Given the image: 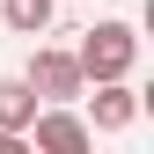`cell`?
Instances as JSON below:
<instances>
[{
  "label": "cell",
  "instance_id": "obj_1",
  "mask_svg": "<svg viewBox=\"0 0 154 154\" xmlns=\"http://www.w3.org/2000/svg\"><path fill=\"white\" fill-rule=\"evenodd\" d=\"M73 66H81V88H118L140 66V29L132 22H88L81 44H73Z\"/></svg>",
  "mask_w": 154,
  "mask_h": 154
},
{
  "label": "cell",
  "instance_id": "obj_6",
  "mask_svg": "<svg viewBox=\"0 0 154 154\" xmlns=\"http://www.w3.org/2000/svg\"><path fill=\"white\" fill-rule=\"evenodd\" d=\"M51 15H59V0H0V29H15V37H44Z\"/></svg>",
  "mask_w": 154,
  "mask_h": 154
},
{
  "label": "cell",
  "instance_id": "obj_5",
  "mask_svg": "<svg viewBox=\"0 0 154 154\" xmlns=\"http://www.w3.org/2000/svg\"><path fill=\"white\" fill-rule=\"evenodd\" d=\"M37 110H44V103L29 95L22 73H0V132H29V125H37Z\"/></svg>",
  "mask_w": 154,
  "mask_h": 154
},
{
  "label": "cell",
  "instance_id": "obj_4",
  "mask_svg": "<svg viewBox=\"0 0 154 154\" xmlns=\"http://www.w3.org/2000/svg\"><path fill=\"white\" fill-rule=\"evenodd\" d=\"M140 103H147V95L132 88V81L95 88V95H88V110H81V125H88V132H132V125H140Z\"/></svg>",
  "mask_w": 154,
  "mask_h": 154
},
{
  "label": "cell",
  "instance_id": "obj_7",
  "mask_svg": "<svg viewBox=\"0 0 154 154\" xmlns=\"http://www.w3.org/2000/svg\"><path fill=\"white\" fill-rule=\"evenodd\" d=\"M0 154H29V140L22 132H0Z\"/></svg>",
  "mask_w": 154,
  "mask_h": 154
},
{
  "label": "cell",
  "instance_id": "obj_2",
  "mask_svg": "<svg viewBox=\"0 0 154 154\" xmlns=\"http://www.w3.org/2000/svg\"><path fill=\"white\" fill-rule=\"evenodd\" d=\"M22 81H29V95H37L44 110H73V95H88V88H81V66H73L66 44H37L29 66H22Z\"/></svg>",
  "mask_w": 154,
  "mask_h": 154
},
{
  "label": "cell",
  "instance_id": "obj_3",
  "mask_svg": "<svg viewBox=\"0 0 154 154\" xmlns=\"http://www.w3.org/2000/svg\"><path fill=\"white\" fill-rule=\"evenodd\" d=\"M22 140H29V154H95V132L81 125V110H37V125Z\"/></svg>",
  "mask_w": 154,
  "mask_h": 154
}]
</instances>
